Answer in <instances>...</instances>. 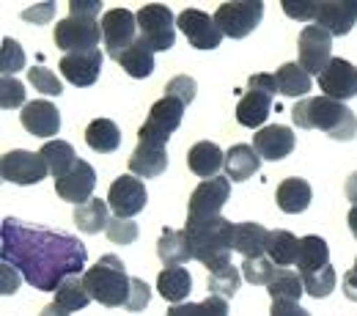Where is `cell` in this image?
Masks as SVG:
<instances>
[{
    "label": "cell",
    "mask_w": 357,
    "mask_h": 316,
    "mask_svg": "<svg viewBox=\"0 0 357 316\" xmlns=\"http://www.w3.org/2000/svg\"><path fill=\"white\" fill-rule=\"evenodd\" d=\"M0 259L11 264L39 292H58L69 275L86 270V245L66 234L45 226L25 223L20 218H6L0 223Z\"/></svg>",
    "instance_id": "obj_1"
},
{
    "label": "cell",
    "mask_w": 357,
    "mask_h": 316,
    "mask_svg": "<svg viewBox=\"0 0 357 316\" xmlns=\"http://www.w3.org/2000/svg\"><path fill=\"white\" fill-rule=\"evenodd\" d=\"M184 236L195 262H201L209 272L231 267L234 250V223L225 218H187Z\"/></svg>",
    "instance_id": "obj_2"
},
{
    "label": "cell",
    "mask_w": 357,
    "mask_h": 316,
    "mask_svg": "<svg viewBox=\"0 0 357 316\" xmlns=\"http://www.w3.org/2000/svg\"><path fill=\"white\" fill-rule=\"evenodd\" d=\"M291 119L300 130H321L324 135L341 143L357 135V116L344 102H335L330 96H313L297 102V107H291Z\"/></svg>",
    "instance_id": "obj_3"
},
{
    "label": "cell",
    "mask_w": 357,
    "mask_h": 316,
    "mask_svg": "<svg viewBox=\"0 0 357 316\" xmlns=\"http://www.w3.org/2000/svg\"><path fill=\"white\" fill-rule=\"evenodd\" d=\"M86 289L91 300H96L105 308H127L130 292H132V278L124 270V262L113 253L102 256L86 275Z\"/></svg>",
    "instance_id": "obj_4"
},
{
    "label": "cell",
    "mask_w": 357,
    "mask_h": 316,
    "mask_svg": "<svg viewBox=\"0 0 357 316\" xmlns=\"http://www.w3.org/2000/svg\"><path fill=\"white\" fill-rule=\"evenodd\" d=\"M278 93V80L275 75L259 72L248 80V91L236 105V121L248 130H256L267 121L269 110H272V99Z\"/></svg>",
    "instance_id": "obj_5"
},
{
    "label": "cell",
    "mask_w": 357,
    "mask_h": 316,
    "mask_svg": "<svg viewBox=\"0 0 357 316\" xmlns=\"http://www.w3.org/2000/svg\"><path fill=\"white\" fill-rule=\"evenodd\" d=\"M137 36L151 52H165L176 42V17L162 3H146L137 11Z\"/></svg>",
    "instance_id": "obj_6"
},
{
    "label": "cell",
    "mask_w": 357,
    "mask_h": 316,
    "mask_svg": "<svg viewBox=\"0 0 357 316\" xmlns=\"http://www.w3.org/2000/svg\"><path fill=\"white\" fill-rule=\"evenodd\" d=\"M184 102L176 96H162L160 102L151 105L149 119L143 121V127L137 130V140L140 143H154V146H168L171 135L178 130L181 119H184Z\"/></svg>",
    "instance_id": "obj_7"
},
{
    "label": "cell",
    "mask_w": 357,
    "mask_h": 316,
    "mask_svg": "<svg viewBox=\"0 0 357 316\" xmlns=\"http://www.w3.org/2000/svg\"><path fill=\"white\" fill-rule=\"evenodd\" d=\"M99 42H105V36H102V22L96 20L66 17L55 25V47H61L63 55L99 50Z\"/></svg>",
    "instance_id": "obj_8"
},
{
    "label": "cell",
    "mask_w": 357,
    "mask_h": 316,
    "mask_svg": "<svg viewBox=\"0 0 357 316\" xmlns=\"http://www.w3.org/2000/svg\"><path fill=\"white\" fill-rule=\"evenodd\" d=\"M264 17V3H220L215 11V22L228 39H245L250 36Z\"/></svg>",
    "instance_id": "obj_9"
},
{
    "label": "cell",
    "mask_w": 357,
    "mask_h": 316,
    "mask_svg": "<svg viewBox=\"0 0 357 316\" xmlns=\"http://www.w3.org/2000/svg\"><path fill=\"white\" fill-rule=\"evenodd\" d=\"M0 176H3V181L28 187V184H39L42 179H47L50 171H47V163L42 154L25 151V149H11L0 160Z\"/></svg>",
    "instance_id": "obj_10"
},
{
    "label": "cell",
    "mask_w": 357,
    "mask_h": 316,
    "mask_svg": "<svg viewBox=\"0 0 357 316\" xmlns=\"http://www.w3.org/2000/svg\"><path fill=\"white\" fill-rule=\"evenodd\" d=\"M102 36H105V52L119 61V55L137 42V14L127 8H110L102 17Z\"/></svg>",
    "instance_id": "obj_11"
},
{
    "label": "cell",
    "mask_w": 357,
    "mask_h": 316,
    "mask_svg": "<svg viewBox=\"0 0 357 316\" xmlns=\"http://www.w3.org/2000/svg\"><path fill=\"white\" fill-rule=\"evenodd\" d=\"M297 50H300V66L308 75L319 77L327 69V63L333 61V33H327L319 25H305L300 33Z\"/></svg>",
    "instance_id": "obj_12"
},
{
    "label": "cell",
    "mask_w": 357,
    "mask_h": 316,
    "mask_svg": "<svg viewBox=\"0 0 357 316\" xmlns=\"http://www.w3.org/2000/svg\"><path fill=\"white\" fill-rule=\"evenodd\" d=\"M231 198V179L228 176H215V179L201 181L187 204V218H218L220 209Z\"/></svg>",
    "instance_id": "obj_13"
},
{
    "label": "cell",
    "mask_w": 357,
    "mask_h": 316,
    "mask_svg": "<svg viewBox=\"0 0 357 316\" xmlns=\"http://www.w3.org/2000/svg\"><path fill=\"white\" fill-rule=\"evenodd\" d=\"M176 25L195 50H218L223 42V31L218 28L215 17H209L198 8H184L176 17Z\"/></svg>",
    "instance_id": "obj_14"
},
{
    "label": "cell",
    "mask_w": 357,
    "mask_h": 316,
    "mask_svg": "<svg viewBox=\"0 0 357 316\" xmlns=\"http://www.w3.org/2000/svg\"><path fill=\"white\" fill-rule=\"evenodd\" d=\"M146 201H149V193L143 187V179H137L132 174H124L110 184L107 206L116 212V218H135L137 212H143Z\"/></svg>",
    "instance_id": "obj_15"
},
{
    "label": "cell",
    "mask_w": 357,
    "mask_h": 316,
    "mask_svg": "<svg viewBox=\"0 0 357 316\" xmlns=\"http://www.w3.org/2000/svg\"><path fill=\"white\" fill-rule=\"evenodd\" d=\"M319 89L335 102H347L357 96V66L347 58H333L327 69L319 75Z\"/></svg>",
    "instance_id": "obj_16"
},
{
    "label": "cell",
    "mask_w": 357,
    "mask_h": 316,
    "mask_svg": "<svg viewBox=\"0 0 357 316\" xmlns=\"http://www.w3.org/2000/svg\"><path fill=\"white\" fill-rule=\"evenodd\" d=\"M61 75L77 86V89H89L99 80L102 72V52L99 50H89V52H69L58 61Z\"/></svg>",
    "instance_id": "obj_17"
},
{
    "label": "cell",
    "mask_w": 357,
    "mask_h": 316,
    "mask_svg": "<svg viewBox=\"0 0 357 316\" xmlns=\"http://www.w3.org/2000/svg\"><path fill=\"white\" fill-rule=\"evenodd\" d=\"M357 22L355 0H319V14L313 25L324 28L333 36H347Z\"/></svg>",
    "instance_id": "obj_18"
},
{
    "label": "cell",
    "mask_w": 357,
    "mask_h": 316,
    "mask_svg": "<svg viewBox=\"0 0 357 316\" xmlns=\"http://www.w3.org/2000/svg\"><path fill=\"white\" fill-rule=\"evenodd\" d=\"M93 187H96V171L91 168V163H86V160H77L75 168H72L63 179L55 181V193H58L63 201H72L75 206L91 201Z\"/></svg>",
    "instance_id": "obj_19"
},
{
    "label": "cell",
    "mask_w": 357,
    "mask_h": 316,
    "mask_svg": "<svg viewBox=\"0 0 357 316\" xmlns=\"http://www.w3.org/2000/svg\"><path fill=\"white\" fill-rule=\"evenodd\" d=\"M20 121L22 127L36 137H52L61 130V113L52 102L47 99H33L20 110Z\"/></svg>",
    "instance_id": "obj_20"
},
{
    "label": "cell",
    "mask_w": 357,
    "mask_h": 316,
    "mask_svg": "<svg viewBox=\"0 0 357 316\" xmlns=\"http://www.w3.org/2000/svg\"><path fill=\"white\" fill-rule=\"evenodd\" d=\"M294 133L283 124H272V127H264V130H256L253 135V149L259 151L261 160H269V163H278V160H286L291 151H294Z\"/></svg>",
    "instance_id": "obj_21"
},
{
    "label": "cell",
    "mask_w": 357,
    "mask_h": 316,
    "mask_svg": "<svg viewBox=\"0 0 357 316\" xmlns=\"http://www.w3.org/2000/svg\"><path fill=\"white\" fill-rule=\"evenodd\" d=\"M187 165H190V171L195 174V176H201V179H215V176H220V171L225 168V154L220 151V146L218 143H212V140H198L190 151H187Z\"/></svg>",
    "instance_id": "obj_22"
},
{
    "label": "cell",
    "mask_w": 357,
    "mask_h": 316,
    "mask_svg": "<svg viewBox=\"0 0 357 316\" xmlns=\"http://www.w3.org/2000/svg\"><path fill=\"white\" fill-rule=\"evenodd\" d=\"M168 168V151L165 146L154 143H137V149L130 157V174L137 179H157Z\"/></svg>",
    "instance_id": "obj_23"
},
{
    "label": "cell",
    "mask_w": 357,
    "mask_h": 316,
    "mask_svg": "<svg viewBox=\"0 0 357 316\" xmlns=\"http://www.w3.org/2000/svg\"><path fill=\"white\" fill-rule=\"evenodd\" d=\"M261 165L259 151L250 143H236L225 151V176L231 181H248Z\"/></svg>",
    "instance_id": "obj_24"
},
{
    "label": "cell",
    "mask_w": 357,
    "mask_h": 316,
    "mask_svg": "<svg viewBox=\"0 0 357 316\" xmlns=\"http://www.w3.org/2000/svg\"><path fill=\"white\" fill-rule=\"evenodd\" d=\"M275 198H278L280 212H286V215H300V212H305V209L311 206L313 190L305 179L291 176V179H283L278 184Z\"/></svg>",
    "instance_id": "obj_25"
},
{
    "label": "cell",
    "mask_w": 357,
    "mask_h": 316,
    "mask_svg": "<svg viewBox=\"0 0 357 316\" xmlns=\"http://www.w3.org/2000/svg\"><path fill=\"white\" fill-rule=\"evenodd\" d=\"M269 231L259 223H234V250L245 259H264Z\"/></svg>",
    "instance_id": "obj_26"
},
{
    "label": "cell",
    "mask_w": 357,
    "mask_h": 316,
    "mask_svg": "<svg viewBox=\"0 0 357 316\" xmlns=\"http://www.w3.org/2000/svg\"><path fill=\"white\" fill-rule=\"evenodd\" d=\"M267 259L275 262V267H291L300 259V239L286 231V228H275L267 236Z\"/></svg>",
    "instance_id": "obj_27"
},
{
    "label": "cell",
    "mask_w": 357,
    "mask_h": 316,
    "mask_svg": "<svg viewBox=\"0 0 357 316\" xmlns=\"http://www.w3.org/2000/svg\"><path fill=\"white\" fill-rule=\"evenodd\" d=\"M42 157H45L47 163V171H50V176L58 181L63 179L72 168H75V163L80 160V157H75V149H72V143H66V140H47L45 146H42V151H39Z\"/></svg>",
    "instance_id": "obj_28"
},
{
    "label": "cell",
    "mask_w": 357,
    "mask_h": 316,
    "mask_svg": "<svg viewBox=\"0 0 357 316\" xmlns=\"http://www.w3.org/2000/svg\"><path fill=\"white\" fill-rule=\"evenodd\" d=\"M157 256L165 267H181L184 262L192 259L190 253V245H187V236L184 231H176V228H165L157 239Z\"/></svg>",
    "instance_id": "obj_29"
},
{
    "label": "cell",
    "mask_w": 357,
    "mask_h": 316,
    "mask_svg": "<svg viewBox=\"0 0 357 316\" xmlns=\"http://www.w3.org/2000/svg\"><path fill=\"white\" fill-rule=\"evenodd\" d=\"M192 289V278L184 267H165L157 278V292L162 294V300H168L171 306H181L187 300Z\"/></svg>",
    "instance_id": "obj_30"
},
{
    "label": "cell",
    "mask_w": 357,
    "mask_h": 316,
    "mask_svg": "<svg viewBox=\"0 0 357 316\" xmlns=\"http://www.w3.org/2000/svg\"><path fill=\"white\" fill-rule=\"evenodd\" d=\"M107 201H102V198H91L86 204H80V206H75V215H72V220H75V226L80 228V231H86V234H99V231H107L110 226V215H107Z\"/></svg>",
    "instance_id": "obj_31"
},
{
    "label": "cell",
    "mask_w": 357,
    "mask_h": 316,
    "mask_svg": "<svg viewBox=\"0 0 357 316\" xmlns=\"http://www.w3.org/2000/svg\"><path fill=\"white\" fill-rule=\"evenodd\" d=\"M330 264V248L321 236L316 234H308L300 239V259H297V270L300 275H308V272H316L321 267Z\"/></svg>",
    "instance_id": "obj_32"
},
{
    "label": "cell",
    "mask_w": 357,
    "mask_h": 316,
    "mask_svg": "<svg viewBox=\"0 0 357 316\" xmlns=\"http://www.w3.org/2000/svg\"><path fill=\"white\" fill-rule=\"evenodd\" d=\"M119 66H121L130 77L143 80V77H149V75L154 72V52L143 45L140 36H137V42H135L130 50H124V52L119 55Z\"/></svg>",
    "instance_id": "obj_33"
},
{
    "label": "cell",
    "mask_w": 357,
    "mask_h": 316,
    "mask_svg": "<svg viewBox=\"0 0 357 316\" xmlns=\"http://www.w3.org/2000/svg\"><path fill=\"white\" fill-rule=\"evenodd\" d=\"M86 143L93 151H102V154L116 151L121 146V130L110 119H93L86 130Z\"/></svg>",
    "instance_id": "obj_34"
},
{
    "label": "cell",
    "mask_w": 357,
    "mask_h": 316,
    "mask_svg": "<svg viewBox=\"0 0 357 316\" xmlns=\"http://www.w3.org/2000/svg\"><path fill=\"white\" fill-rule=\"evenodd\" d=\"M275 80H278V93L283 96H305L313 89L311 75L300 63H283L275 72Z\"/></svg>",
    "instance_id": "obj_35"
},
{
    "label": "cell",
    "mask_w": 357,
    "mask_h": 316,
    "mask_svg": "<svg viewBox=\"0 0 357 316\" xmlns=\"http://www.w3.org/2000/svg\"><path fill=\"white\" fill-rule=\"evenodd\" d=\"M267 292H269V297H272V300H291V303H300V297H303L305 286H303L300 272H291V270H286V267H278L275 275H272V280H269Z\"/></svg>",
    "instance_id": "obj_36"
},
{
    "label": "cell",
    "mask_w": 357,
    "mask_h": 316,
    "mask_svg": "<svg viewBox=\"0 0 357 316\" xmlns=\"http://www.w3.org/2000/svg\"><path fill=\"white\" fill-rule=\"evenodd\" d=\"M55 303H58V306H63L69 314L83 311V308L91 303V294H89V289H86V280H83L80 275H69V278L58 286V292H55Z\"/></svg>",
    "instance_id": "obj_37"
},
{
    "label": "cell",
    "mask_w": 357,
    "mask_h": 316,
    "mask_svg": "<svg viewBox=\"0 0 357 316\" xmlns=\"http://www.w3.org/2000/svg\"><path fill=\"white\" fill-rule=\"evenodd\" d=\"M239 283H242V272L236 270V267H223V270H215L209 272V278H206V289H209V294L212 297H234L236 292H239Z\"/></svg>",
    "instance_id": "obj_38"
},
{
    "label": "cell",
    "mask_w": 357,
    "mask_h": 316,
    "mask_svg": "<svg viewBox=\"0 0 357 316\" xmlns=\"http://www.w3.org/2000/svg\"><path fill=\"white\" fill-rule=\"evenodd\" d=\"M165 316H228V306L223 297H212L204 303H181V306H171Z\"/></svg>",
    "instance_id": "obj_39"
},
{
    "label": "cell",
    "mask_w": 357,
    "mask_h": 316,
    "mask_svg": "<svg viewBox=\"0 0 357 316\" xmlns=\"http://www.w3.org/2000/svg\"><path fill=\"white\" fill-rule=\"evenodd\" d=\"M300 278H303L305 294H311L316 300L330 297L335 292V270H333V264H327V267H321L316 272H308V275H300Z\"/></svg>",
    "instance_id": "obj_40"
},
{
    "label": "cell",
    "mask_w": 357,
    "mask_h": 316,
    "mask_svg": "<svg viewBox=\"0 0 357 316\" xmlns=\"http://www.w3.org/2000/svg\"><path fill=\"white\" fill-rule=\"evenodd\" d=\"M20 69H25V50L14 39H3V45H0V72H3V77H11Z\"/></svg>",
    "instance_id": "obj_41"
},
{
    "label": "cell",
    "mask_w": 357,
    "mask_h": 316,
    "mask_svg": "<svg viewBox=\"0 0 357 316\" xmlns=\"http://www.w3.org/2000/svg\"><path fill=\"white\" fill-rule=\"evenodd\" d=\"M275 270H278V267H275L269 259H245V264H242L245 280L253 283V286H269Z\"/></svg>",
    "instance_id": "obj_42"
},
{
    "label": "cell",
    "mask_w": 357,
    "mask_h": 316,
    "mask_svg": "<svg viewBox=\"0 0 357 316\" xmlns=\"http://www.w3.org/2000/svg\"><path fill=\"white\" fill-rule=\"evenodd\" d=\"M28 80H31L33 89L47 93V96H61V93H63L61 80H58L55 72H50L47 66H31V69H28Z\"/></svg>",
    "instance_id": "obj_43"
},
{
    "label": "cell",
    "mask_w": 357,
    "mask_h": 316,
    "mask_svg": "<svg viewBox=\"0 0 357 316\" xmlns=\"http://www.w3.org/2000/svg\"><path fill=\"white\" fill-rule=\"evenodd\" d=\"M25 86L14 77H3L0 80V107L3 110H14V107H25Z\"/></svg>",
    "instance_id": "obj_44"
},
{
    "label": "cell",
    "mask_w": 357,
    "mask_h": 316,
    "mask_svg": "<svg viewBox=\"0 0 357 316\" xmlns=\"http://www.w3.org/2000/svg\"><path fill=\"white\" fill-rule=\"evenodd\" d=\"M137 223L132 218H113L110 226H107V239L116 242V245H132L137 239Z\"/></svg>",
    "instance_id": "obj_45"
},
{
    "label": "cell",
    "mask_w": 357,
    "mask_h": 316,
    "mask_svg": "<svg viewBox=\"0 0 357 316\" xmlns=\"http://www.w3.org/2000/svg\"><path fill=\"white\" fill-rule=\"evenodd\" d=\"M165 93H168V96H176V99H181L184 105H190V102L195 99L198 89H195V80H192V77H187V75H176V77H171V80H168Z\"/></svg>",
    "instance_id": "obj_46"
},
{
    "label": "cell",
    "mask_w": 357,
    "mask_h": 316,
    "mask_svg": "<svg viewBox=\"0 0 357 316\" xmlns=\"http://www.w3.org/2000/svg\"><path fill=\"white\" fill-rule=\"evenodd\" d=\"M149 300H151V289H149V283H146V280H140V278H132V292H130L127 311H130V314L143 311V308L149 306Z\"/></svg>",
    "instance_id": "obj_47"
},
{
    "label": "cell",
    "mask_w": 357,
    "mask_h": 316,
    "mask_svg": "<svg viewBox=\"0 0 357 316\" xmlns=\"http://www.w3.org/2000/svg\"><path fill=\"white\" fill-rule=\"evenodd\" d=\"M283 11H286L291 20H316V14H319V3H313V0H303V3H291V0H286V3H283Z\"/></svg>",
    "instance_id": "obj_48"
},
{
    "label": "cell",
    "mask_w": 357,
    "mask_h": 316,
    "mask_svg": "<svg viewBox=\"0 0 357 316\" xmlns=\"http://www.w3.org/2000/svg\"><path fill=\"white\" fill-rule=\"evenodd\" d=\"M99 11H102V0H72V3H69V17L96 20Z\"/></svg>",
    "instance_id": "obj_49"
},
{
    "label": "cell",
    "mask_w": 357,
    "mask_h": 316,
    "mask_svg": "<svg viewBox=\"0 0 357 316\" xmlns=\"http://www.w3.org/2000/svg\"><path fill=\"white\" fill-rule=\"evenodd\" d=\"M55 14V3H42V6H33V8H25L22 20L25 22H36V25H47Z\"/></svg>",
    "instance_id": "obj_50"
},
{
    "label": "cell",
    "mask_w": 357,
    "mask_h": 316,
    "mask_svg": "<svg viewBox=\"0 0 357 316\" xmlns=\"http://www.w3.org/2000/svg\"><path fill=\"white\" fill-rule=\"evenodd\" d=\"M269 316H311V314H308L305 308H300V303H291V300H272Z\"/></svg>",
    "instance_id": "obj_51"
},
{
    "label": "cell",
    "mask_w": 357,
    "mask_h": 316,
    "mask_svg": "<svg viewBox=\"0 0 357 316\" xmlns=\"http://www.w3.org/2000/svg\"><path fill=\"white\" fill-rule=\"evenodd\" d=\"M347 198L352 201V209H349V215H347V223H349V231L355 234V239H357V174H352V176L347 179Z\"/></svg>",
    "instance_id": "obj_52"
},
{
    "label": "cell",
    "mask_w": 357,
    "mask_h": 316,
    "mask_svg": "<svg viewBox=\"0 0 357 316\" xmlns=\"http://www.w3.org/2000/svg\"><path fill=\"white\" fill-rule=\"evenodd\" d=\"M0 289H3V294H14L20 289V275L11 264H3V286Z\"/></svg>",
    "instance_id": "obj_53"
},
{
    "label": "cell",
    "mask_w": 357,
    "mask_h": 316,
    "mask_svg": "<svg viewBox=\"0 0 357 316\" xmlns=\"http://www.w3.org/2000/svg\"><path fill=\"white\" fill-rule=\"evenodd\" d=\"M344 294H347V300L357 303V259L352 264V270L344 275Z\"/></svg>",
    "instance_id": "obj_54"
},
{
    "label": "cell",
    "mask_w": 357,
    "mask_h": 316,
    "mask_svg": "<svg viewBox=\"0 0 357 316\" xmlns=\"http://www.w3.org/2000/svg\"><path fill=\"white\" fill-rule=\"evenodd\" d=\"M39 316H69V311H66L63 306H58V303H50V306L42 308V314Z\"/></svg>",
    "instance_id": "obj_55"
}]
</instances>
